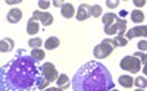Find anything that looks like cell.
Here are the masks:
<instances>
[{
	"mask_svg": "<svg viewBox=\"0 0 147 91\" xmlns=\"http://www.w3.org/2000/svg\"><path fill=\"white\" fill-rule=\"evenodd\" d=\"M50 91H63V90H60L59 87H52V88H50Z\"/></svg>",
	"mask_w": 147,
	"mask_h": 91,
	"instance_id": "obj_32",
	"label": "cell"
},
{
	"mask_svg": "<svg viewBox=\"0 0 147 91\" xmlns=\"http://www.w3.org/2000/svg\"><path fill=\"white\" fill-rule=\"evenodd\" d=\"M38 31H40V24L37 22L34 18L28 19V24H27V34L34 35V34H37Z\"/></svg>",
	"mask_w": 147,
	"mask_h": 91,
	"instance_id": "obj_13",
	"label": "cell"
},
{
	"mask_svg": "<svg viewBox=\"0 0 147 91\" xmlns=\"http://www.w3.org/2000/svg\"><path fill=\"white\" fill-rule=\"evenodd\" d=\"M147 35V27L146 25H137V27H134V28H129L127 32H125V38L128 41H131L132 38H136V37H146Z\"/></svg>",
	"mask_w": 147,
	"mask_h": 91,
	"instance_id": "obj_8",
	"label": "cell"
},
{
	"mask_svg": "<svg viewBox=\"0 0 147 91\" xmlns=\"http://www.w3.org/2000/svg\"><path fill=\"white\" fill-rule=\"evenodd\" d=\"M74 91H110L115 88L112 75L103 63L90 60L84 63L72 78Z\"/></svg>",
	"mask_w": 147,
	"mask_h": 91,
	"instance_id": "obj_2",
	"label": "cell"
},
{
	"mask_svg": "<svg viewBox=\"0 0 147 91\" xmlns=\"http://www.w3.org/2000/svg\"><path fill=\"white\" fill-rule=\"evenodd\" d=\"M44 56H46V53H44V50H41V49H32V51H31V57H32L35 62L43 60Z\"/></svg>",
	"mask_w": 147,
	"mask_h": 91,
	"instance_id": "obj_19",
	"label": "cell"
},
{
	"mask_svg": "<svg viewBox=\"0 0 147 91\" xmlns=\"http://www.w3.org/2000/svg\"><path fill=\"white\" fill-rule=\"evenodd\" d=\"M118 5H119V2H110V0H107V2H106V6H107L109 9H113V7H118Z\"/></svg>",
	"mask_w": 147,
	"mask_h": 91,
	"instance_id": "obj_28",
	"label": "cell"
},
{
	"mask_svg": "<svg viewBox=\"0 0 147 91\" xmlns=\"http://www.w3.org/2000/svg\"><path fill=\"white\" fill-rule=\"evenodd\" d=\"M59 44H60V40L57 37H49L47 40L44 41V47H46V50H55V49H57L59 47Z\"/></svg>",
	"mask_w": 147,
	"mask_h": 91,
	"instance_id": "obj_14",
	"label": "cell"
},
{
	"mask_svg": "<svg viewBox=\"0 0 147 91\" xmlns=\"http://www.w3.org/2000/svg\"><path fill=\"white\" fill-rule=\"evenodd\" d=\"M102 7L99 5H94V6H90V16H94V18H99L102 16Z\"/></svg>",
	"mask_w": 147,
	"mask_h": 91,
	"instance_id": "obj_23",
	"label": "cell"
},
{
	"mask_svg": "<svg viewBox=\"0 0 147 91\" xmlns=\"http://www.w3.org/2000/svg\"><path fill=\"white\" fill-rule=\"evenodd\" d=\"M115 46L112 43V40L110 38H105V40L100 43V44H97L93 50V55L96 59H106L107 56L112 55V51H113Z\"/></svg>",
	"mask_w": 147,
	"mask_h": 91,
	"instance_id": "obj_3",
	"label": "cell"
},
{
	"mask_svg": "<svg viewBox=\"0 0 147 91\" xmlns=\"http://www.w3.org/2000/svg\"><path fill=\"white\" fill-rule=\"evenodd\" d=\"M136 91H144V90H141V88H137V90H136Z\"/></svg>",
	"mask_w": 147,
	"mask_h": 91,
	"instance_id": "obj_34",
	"label": "cell"
},
{
	"mask_svg": "<svg viewBox=\"0 0 147 91\" xmlns=\"http://www.w3.org/2000/svg\"><path fill=\"white\" fill-rule=\"evenodd\" d=\"M49 84H50V82H49L47 80H44V78L41 76V78H40V81H38V82H37V85H35V87H37V88H38V90L41 91V90H46Z\"/></svg>",
	"mask_w": 147,
	"mask_h": 91,
	"instance_id": "obj_24",
	"label": "cell"
},
{
	"mask_svg": "<svg viewBox=\"0 0 147 91\" xmlns=\"http://www.w3.org/2000/svg\"><path fill=\"white\" fill-rule=\"evenodd\" d=\"M41 91H50V88H46V90H41Z\"/></svg>",
	"mask_w": 147,
	"mask_h": 91,
	"instance_id": "obj_33",
	"label": "cell"
},
{
	"mask_svg": "<svg viewBox=\"0 0 147 91\" xmlns=\"http://www.w3.org/2000/svg\"><path fill=\"white\" fill-rule=\"evenodd\" d=\"M132 56H134V57H137V59L143 63V66H146V56H147V55L144 53V51H137V53H134Z\"/></svg>",
	"mask_w": 147,
	"mask_h": 91,
	"instance_id": "obj_25",
	"label": "cell"
},
{
	"mask_svg": "<svg viewBox=\"0 0 147 91\" xmlns=\"http://www.w3.org/2000/svg\"><path fill=\"white\" fill-rule=\"evenodd\" d=\"M112 43H113L115 47H125V46L128 44V40H127L125 37H118V35H116L113 40H112Z\"/></svg>",
	"mask_w": 147,
	"mask_h": 91,
	"instance_id": "obj_21",
	"label": "cell"
},
{
	"mask_svg": "<svg viewBox=\"0 0 147 91\" xmlns=\"http://www.w3.org/2000/svg\"><path fill=\"white\" fill-rule=\"evenodd\" d=\"M105 32L109 35H118V37H124L127 32V21L124 18H116V21L110 25V27L105 28Z\"/></svg>",
	"mask_w": 147,
	"mask_h": 91,
	"instance_id": "obj_5",
	"label": "cell"
},
{
	"mask_svg": "<svg viewBox=\"0 0 147 91\" xmlns=\"http://www.w3.org/2000/svg\"><path fill=\"white\" fill-rule=\"evenodd\" d=\"M116 18H118V15L116 13H113V12H107L106 15H103V18H102V21H103V25H105V28H107V27H110L115 21H116Z\"/></svg>",
	"mask_w": 147,
	"mask_h": 91,
	"instance_id": "obj_16",
	"label": "cell"
},
{
	"mask_svg": "<svg viewBox=\"0 0 147 91\" xmlns=\"http://www.w3.org/2000/svg\"><path fill=\"white\" fill-rule=\"evenodd\" d=\"M129 16H131V21H132V22H136V24H141V22L144 21V13H143L141 10H138V9L132 10Z\"/></svg>",
	"mask_w": 147,
	"mask_h": 91,
	"instance_id": "obj_18",
	"label": "cell"
},
{
	"mask_svg": "<svg viewBox=\"0 0 147 91\" xmlns=\"http://www.w3.org/2000/svg\"><path fill=\"white\" fill-rule=\"evenodd\" d=\"M6 19H7V22H10V24H18V22L22 19V10L18 9V7L10 9V10L7 12V15H6Z\"/></svg>",
	"mask_w": 147,
	"mask_h": 91,
	"instance_id": "obj_10",
	"label": "cell"
},
{
	"mask_svg": "<svg viewBox=\"0 0 147 91\" xmlns=\"http://www.w3.org/2000/svg\"><path fill=\"white\" fill-rule=\"evenodd\" d=\"M56 82H57V87H59L60 90H68V88L71 87V85H69V78H68L66 73H60V75L57 76Z\"/></svg>",
	"mask_w": 147,
	"mask_h": 91,
	"instance_id": "obj_15",
	"label": "cell"
},
{
	"mask_svg": "<svg viewBox=\"0 0 147 91\" xmlns=\"http://www.w3.org/2000/svg\"><path fill=\"white\" fill-rule=\"evenodd\" d=\"M6 3H7V5H18V3H19V0H12V2H10V0H7Z\"/></svg>",
	"mask_w": 147,
	"mask_h": 91,
	"instance_id": "obj_31",
	"label": "cell"
},
{
	"mask_svg": "<svg viewBox=\"0 0 147 91\" xmlns=\"http://www.w3.org/2000/svg\"><path fill=\"white\" fill-rule=\"evenodd\" d=\"M75 16H77V21H81V22L85 21V19H88L90 18V6L87 3H81L78 10H77V13H75Z\"/></svg>",
	"mask_w": 147,
	"mask_h": 91,
	"instance_id": "obj_9",
	"label": "cell"
},
{
	"mask_svg": "<svg viewBox=\"0 0 147 91\" xmlns=\"http://www.w3.org/2000/svg\"><path fill=\"white\" fill-rule=\"evenodd\" d=\"M137 46H138V51H144L146 53V49H147V41L146 40H141Z\"/></svg>",
	"mask_w": 147,
	"mask_h": 91,
	"instance_id": "obj_27",
	"label": "cell"
},
{
	"mask_svg": "<svg viewBox=\"0 0 147 91\" xmlns=\"http://www.w3.org/2000/svg\"><path fill=\"white\" fill-rule=\"evenodd\" d=\"M60 13L65 19H71L74 15H75V9H74L72 3H65L62 7H60Z\"/></svg>",
	"mask_w": 147,
	"mask_h": 91,
	"instance_id": "obj_12",
	"label": "cell"
},
{
	"mask_svg": "<svg viewBox=\"0 0 147 91\" xmlns=\"http://www.w3.org/2000/svg\"><path fill=\"white\" fill-rule=\"evenodd\" d=\"M43 44V40L40 37H35V38H30L28 40V46L31 49H40V46Z\"/></svg>",
	"mask_w": 147,
	"mask_h": 91,
	"instance_id": "obj_22",
	"label": "cell"
},
{
	"mask_svg": "<svg viewBox=\"0 0 147 91\" xmlns=\"http://www.w3.org/2000/svg\"><path fill=\"white\" fill-rule=\"evenodd\" d=\"M118 82L124 87V88H131L132 87V82H134V78L129 76V75H121Z\"/></svg>",
	"mask_w": 147,
	"mask_h": 91,
	"instance_id": "obj_17",
	"label": "cell"
},
{
	"mask_svg": "<svg viewBox=\"0 0 147 91\" xmlns=\"http://www.w3.org/2000/svg\"><path fill=\"white\" fill-rule=\"evenodd\" d=\"M110 91H118V90H115V88H113V90H110Z\"/></svg>",
	"mask_w": 147,
	"mask_h": 91,
	"instance_id": "obj_35",
	"label": "cell"
},
{
	"mask_svg": "<svg viewBox=\"0 0 147 91\" xmlns=\"http://www.w3.org/2000/svg\"><path fill=\"white\" fill-rule=\"evenodd\" d=\"M32 18L40 22L41 25H44V27H49V25L53 24V15L49 13V12H44V10H35L32 13Z\"/></svg>",
	"mask_w": 147,
	"mask_h": 91,
	"instance_id": "obj_7",
	"label": "cell"
},
{
	"mask_svg": "<svg viewBox=\"0 0 147 91\" xmlns=\"http://www.w3.org/2000/svg\"><path fill=\"white\" fill-rule=\"evenodd\" d=\"M132 85H136L137 88L144 90V88H146V85H147L146 76H137V78H134V82H132Z\"/></svg>",
	"mask_w": 147,
	"mask_h": 91,
	"instance_id": "obj_20",
	"label": "cell"
},
{
	"mask_svg": "<svg viewBox=\"0 0 147 91\" xmlns=\"http://www.w3.org/2000/svg\"><path fill=\"white\" fill-rule=\"evenodd\" d=\"M134 5H136L137 7H143L146 5V2H144V0H134Z\"/></svg>",
	"mask_w": 147,
	"mask_h": 91,
	"instance_id": "obj_29",
	"label": "cell"
},
{
	"mask_svg": "<svg viewBox=\"0 0 147 91\" xmlns=\"http://www.w3.org/2000/svg\"><path fill=\"white\" fill-rule=\"evenodd\" d=\"M50 5H52V2H49V0H38V7L40 9H49Z\"/></svg>",
	"mask_w": 147,
	"mask_h": 91,
	"instance_id": "obj_26",
	"label": "cell"
},
{
	"mask_svg": "<svg viewBox=\"0 0 147 91\" xmlns=\"http://www.w3.org/2000/svg\"><path fill=\"white\" fill-rule=\"evenodd\" d=\"M56 7H62L63 5H65V2H62V0H55V2H52Z\"/></svg>",
	"mask_w": 147,
	"mask_h": 91,
	"instance_id": "obj_30",
	"label": "cell"
},
{
	"mask_svg": "<svg viewBox=\"0 0 147 91\" xmlns=\"http://www.w3.org/2000/svg\"><path fill=\"white\" fill-rule=\"evenodd\" d=\"M119 66H121V69H124L129 73H137L141 69V62L134 56H125L119 62Z\"/></svg>",
	"mask_w": 147,
	"mask_h": 91,
	"instance_id": "obj_4",
	"label": "cell"
},
{
	"mask_svg": "<svg viewBox=\"0 0 147 91\" xmlns=\"http://www.w3.org/2000/svg\"><path fill=\"white\" fill-rule=\"evenodd\" d=\"M40 78L41 72L35 60L19 49L15 57L0 68V91H31Z\"/></svg>",
	"mask_w": 147,
	"mask_h": 91,
	"instance_id": "obj_1",
	"label": "cell"
},
{
	"mask_svg": "<svg viewBox=\"0 0 147 91\" xmlns=\"http://www.w3.org/2000/svg\"><path fill=\"white\" fill-rule=\"evenodd\" d=\"M40 72H41V76L44 78V80H47L49 82H53L57 80V69L55 68V65L50 63V62H47V63H43V66L40 68Z\"/></svg>",
	"mask_w": 147,
	"mask_h": 91,
	"instance_id": "obj_6",
	"label": "cell"
},
{
	"mask_svg": "<svg viewBox=\"0 0 147 91\" xmlns=\"http://www.w3.org/2000/svg\"><path fill=\"white\" fill-rule=\"evenodd\" d=\"M15 41L12 38H3L0 40V53H9V51L13 49Z\"/></svg>",
	"mask_w": 147,
	"mask_h": 91,
	"instance_id": "obj_11",
	"label": "cell"
}]
</instances>
